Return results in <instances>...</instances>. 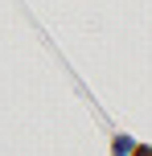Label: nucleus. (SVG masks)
Masks as SVG:
<instances>
[{
    "mask_svg": "<svg viewBox=\"0 0 152 156\" xmlns=\"http://www.w3.org/2000/svg\"><path fill=\"white\" fill-rule=\"evenodd\" d=\"M136 156H152V148H140V152H136Z\"/></svg>",
    "mask_w": 152,
    "mask_h": 156,
    "instance_id": "1",
    "label": "nucleus"
}]
</instances>
